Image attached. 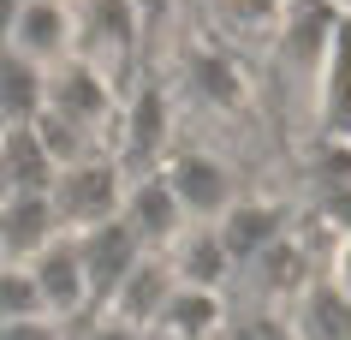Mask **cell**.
I'll return each instance as SVG.
<instances>
[{"mask_svg": "<svg viewBox=\"0 0 351 340\" xmlns=\"http://www.w3.org/2000/svg\"><path fill=\"white\" fill-rule=\"evenodd\" d=\"M48 203H54V221L66 233H84V227L119 215V203H125V173L113 168L108 155L84 150V155H72V161H60L48 173Z\"/></svg>", "mask_w": 351, "mask_h": 340, "instance_id": "6da1fadb", "label": "cell"}, {"mask_svg": "<svg viewBox=\"0 0 351 340\" xmlns=\"http://www.w3.org/2000/svg\"><path fill=\"white\" fill-rule=\"evenodd\" d=\"M24 263H30V275H36V293H42V310H48V317L72 322V317H84V310H95L77 233H54V239H48L36 257H24Z\"/></svg>", "mask_w": 351, "mask_h": 340, "instance_id": "7a4b0ae2", "label": "cell"}, {"mask_svg": "<svg viewBox=\"0 0 351 340\" xmlns=\"http://www.w3.org/2000/svg\"><path fill=\"white\" fill-rule=\"evenodd\" d=\"M286 328L292 340H351V293L333 275H310L286 299Z\"/></svg>", "mask_w": 351, "mask_h": 340, "instance_id": "3957f363", "label": "cell"}, {"mask_svg": "<svg viewBox=\"0 0 351 340\" xmlns=\"http://www.w3.org/2000/svg\"><path fill=\"white\" fill-rule=\"evenodd\" d=\"M167 185L185 203L191 221H221L232 209V173L221 161H208V155H185L179 168H167Z\"/></svg>", "mask_w": 351, "mask_h": 340, "instance_id": "277c9868", "label": "cell"}, {"mask_svg": "<svg viewBox=\"0 0 351 340\" xmlns=\"http://www.w3.org/2000/svg\"><path fill=\"white\" fill-rule=\"evenodd\" d=\"M0 340H66V322L48 317V310H30V317H6V322H0Z\"/></svg>", "mask_w": 351, "mask_h": 340, "instance_id": "5b68a950", "label": "cell"}, {"mask_svg": "<svg viewBox=\"0 0 351 340\" xmlns=\"http://www.w3.org/2000/svg\"><path fill=\"white\" fill-rule=\"evenodd\" d=\"M77 340H155V335H149L143 322L119 317V310H101V317H90L84 328H77Z\"/></svg>", "mask_w": 351, "mask_h": 340, "instance_id": "8992f818", "label": "cell"}, {"mask_svg": "<svg viewBox=\"0 0 351 340\" xmlns=\"http://www.w3.org/2000/svg\"><path fill=\"white\" fill-rule=\"evenodd\" d=\"M333 281H339V286L351 293V251H339V269H333Z\"/></svg>", "mask_w": 351, "mask_h": 340, "instance_id": "52a82bcc", "label": "cell"}]
</instances>
